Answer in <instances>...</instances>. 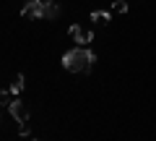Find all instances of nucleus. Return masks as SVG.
I'll list each match as a JSON object with an SVG mask.
<instances>
[{
	"instance_id": "nucleus-1",
	"label": "nucleus",
	"mask_w": 156,
	"mask_h": 141,
	"mask_svg": "<svg viewBox=\"0 0 156 141\" xmlns=\"http://www.w3.org/2000/svg\"><path fill=\"white\" fill-rule=\"evenodd\" d=\"M94 63H96V55L89 47H73V50H68L62 55V65L70 73H89Z\"/></svg>"
},
{
	"instance_id": "nucleus-2",
	"label": "nucleus",
	"mask_w": 156,
	"mask_h": 141,
	"mask_svg": "<svg viewBox=\"0 0 156 141\" xmlns=\"http://www.w3.org/2000/svg\"><path fill=\"white\" fill-rule=\"evenodd\" d=\"M23 18H57L60 16V8L52 3V0H29L26 6L21 8Z\"/></svg>"
},
{
	"instance_id": "nucleus-3",
	"label": "nucleus",
	"mask_w": 156,
	"mask_h": 141,
	"mask_svg": "<svg viewBox=\"0 0 156 141\" xmlns=\"http://www.w3.org/2000/svg\"><path fill=\"white\" fill-rule=\"evenodd\" d=\"M70 37L78 42V45H89V42H94V32L91 29H83V26H78V24H70Z\"/></svg>"
},
{
	"instance_id": "nucleus-4",
	"label": "nucleus",
	"mask_w": 156,
	"mask_h": 141,
	"mask_svg": "<svg viewBox=\"0 0 156 141\" xmlns=\"http://www.w3.org/2000/svg\"><path fill=\"white\" fill-rule=\"evenodd\" d=\"M8 110H11V115H13L21 125H26V120H29V107L23 105L21 99H13L11 105H8Z\"/></svg>"
},
{
	"instance_id": "nucleus-5",
	"label": "nucleus",
	"mask_w": 156,
	"mask_h": 141,
	"mask_svg": "<svg viewBox=\"0 0 156 141\" xmlns=\"http://www.w3.org/2000/svg\"><path fill=\"white\" fill-rule=\"evenodd\" d=\"M109 11H94V13H91V21H94V24H109Z\"/></svg>"
},
{
	"instance_id": "nucleus-6",
	"label": "nucleus",
	"mask_w": 156,
	"mask_h": 141,
	"mask_svg": "<svg viewBox=\"0 0 156 141\" xmlns=\"http://www.w3.org/2000/svg\"><path fill=\"white\" fill-rule=\"evenodd\" d=\"M23 84H26V79H23V76L18 73L16 79H13V84H11V91H13V94H18V91L23 89Z\"/></svg>"
},
{
	"instance_id": "nucleus-7",
	"label": "nucleus",
	"mask_w": 156,
	"mask_h": 141,
	"mask_svg": "<svg viewBox=\"0 0 156 141\" xmlns=\"http://www.w3.org/2000/svg\"><path fill=\"white\" fill-rule=\"evenodd\" d=\"M112 13H128V3H125V0H115Z\"/></svg>"
},
{
	"instance_id": "nucleus-8",
	"label": "nucleus",
	"mask_w": 156,
	"mask_h": 141,
	"mask_svg": "<svg viewBox=\"0 0 156 141\" xmlns=\"http://www.w3.org/2000/svg\"><path fill=\"white\" fill-rule=\"evenodd\" d=\"M3 102H8V91H5V89L0 91V105H3Z\"/></svg>"
}]
</instances>
